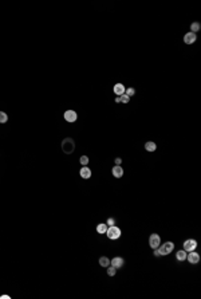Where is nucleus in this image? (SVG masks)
Segmentation results:
<instances>
[{"instance_id": "f257e3e1", "label": "nucleus", "mask_w": 201, "mask_h": 299, "mask_svg": "<svg viewBox=\"0 0 201 299\" xmlns=\"http://www.w3.org/2000/svg\"><path fill=\"white\" fill-rule=\"evenodd\" d=\"M105 233L107 235V237H109L110 240H117L121 237L122 231H121V228L117 225H110V227H107V231L105 232Z\"/></svg>"}, {"instance_id": "f03ea898", "label": "nucleus", "mask_w": 201, "mask_h": 299, "mask_svg": "<svg viewBox=\"0 0 201 299\" xmlns=\"http://www.w3.org/2000/svg\"><path fill=\"white\" fill-rule=\"evenodd\" d=\"M62 150L66 154H71L75 150V142L72 138H64L62 141Z\"/></svg>"}, {"instance_id": "7ed1b4c3", "label": "nucleus", "mask_w": 201, "mask_h": 299, "mask_svg": "<svg viewBox=\"0 0 201 299\" xmlns=\"http://www.w3.org/2000/svg\"><path fill=\"white\" fill-rule=\"evenodd\" d=\"M161 244V237L158 233H152L149 236V245L152 250H155V248H158Z\"/></svg>"}, {"instance_id": "20e7f679", "label": "nucleus", "mask_w": 201, "mask_h": 299, "mask_svg": "<svg viewBox=\"0 0 201 299\" xmlns=\"http://www.w3.org/2000/svg\"><path fill=\"white\" fill-rule=\"evenodd\" d=\"M161 251V255H169V253H172V251L174 250V243L173 242H165L161 247H158Z\"/></svg>"}, {"instance_id": "39448f33", "label": "nucleus", "mask_w": 201, "mask_h": 299, "mask_svg": "<svg viewBox=\"0 0 201 299\" xmlns=\"http://www.w3.org/2000/svg\"><path fill=\"white\" fill-rule=\"evenodd\" d=\"M197 248V240L194 239H188L184 242V250L186 252H190V251H196Z\"/></svg>"}, {"instance_id": "423d86ee", "label": "nucleus", "mask_w": 201, "mask_h": 299, "mask_svg": "<svg viewBox=\"0 0 201 299\" xmlns=\"http://www.w3.org/2000/svg\"><path fill=\"white\" fill-rule=\"evenodd\" d=\"M186 260L190 264H197L200 261V255H198L196 251H190L189 253H186Z\"/></svg>"}, {"instance_id": "0eeeda50", "label": "nucleus", "mask_w": 201, "mask_h": 299, "mask_svg": "<svg viewBox=\"0 0 201 299\" xmlns=\"http://www.w3.org/2000/svg\"><path fill=\"white\" fill-rule=\"evenodd\" d=\"M63 118L66 119L67 122H75L78 119V114L75 113L74 110H66L63 114Z\"/></svg>"}, {"instance_id": "6e6552de", "label": "nucleus", "mask_w": 201, "mask_h": 299, "mask_svg": "<svg viewBox=\"0 0 201 299\" xmlns=\"http://www.w3.org/2000/svg\"><path fill=\"white\" fill-rule=\"evenodd\" d=\"M123 264H125V260H123V258H121V256H115V258H113L111 260H110V266L115 267L117 270L122 268Z\"/></svg>"}, {"instance_id": "1a4fd4ad", "label": "nucleus", "mask_w": 201, "mask_h": 299, "mask_svg": "<svg viewBox=\"0 0 201 299\" xmlns=\"http://www.w3.org/2000/svg\"><path fill=\"white\" fill-rule=\"evenodd\" d=\"M197 41V35L193 32H186L184 35V43L185 44H193L194 42Z\"/></svg>"}, {"instance_id": "9d476101", "label": "nucleus", "mask_w": 201, "mask_h": 299, "mask_svg": "<svg viewBox=\"0 0 201 299\" xmlns=\"http://www.w3.org/2000/svg\"><path fill=\"white\" fill-rule=\"evenodd\" d=\"M125 86H123L122 83H117V85H114V89H113V91H114V94L115 95H122V94H125Z\"/></svg>"}, {"instance_id": "9b49d317", "label": "nucleus", "mask_w": 201, "mask_h": 299, "mask_svg": "<svg viewBox=\"0 0 201 299\" xmlns=\"http://www.w3.org/2000/svg\"><path fill=\"white\" fill-rule=\"evenodd\" d=\"M111 172H113V176L117 177V178H121L123 176V169H122L121 165H115V166L111 169Z\"/></svg>"}, {"instance_id": "f8f14e48", "label": "nucleus", "mask_w": 201, "mask_h": 299, "mask_svg": "<svg viewBox=\"0 0 201 299\" xmlns=\"http://www.w3.org/2000/svg\"><path fill=\"white\" fill-rule=\"evenodd\" d=\"M79 173H80V177L82 178H90L91 177V170H90V168H87V166H82Z\"/></svg>"}, {"instance_id": "ddd939ff", "label": "nucleus", "mask_w": 201, "mask_h": 299, "mask_svg": "<svg viewBox=\"0 0 201 299\" xmlns=\"http://www.w3.org/2000/svg\"><path fill=\"white\" fill-rule=\"evenodd\" d=\"M176 259L178 261H184V260H186V251L185 250H180V251H177L176 252Z\"/></svg>"}, {"instance_id": "4468645a", "label": "nucleus", "mask_w": 201, "mask_h": 299, "mask_svg": "<svg viewBox=\"0 0 201 299\" xmlns=\"http://www.w3.org/2000/svg\"><path fill=\"white\" fill-rule=\"evenodd\" d=\"M145 149H146L147 152H150V153H153V152H155V149H157V145H155V142H153V141H147V142L145 144Z\"/></svg>"}, {"instance_id": "2eb2a0df", "label": "nucleus", "mask_w": 201, "mask_h": 299, "mask_svg": "<svg viewBox=\"0 0 201 299\" xmlns=\"http://www.w3.org/2000/svg\"><path fill=\"white\" fill-rule=\"evenodd\" d=\"M99 264L106 268V267L110 266V259L107 258V256H101V258H99Z\"/></svg>"}, {"instance_id": "dca6fc26", "label": "nucleus", "mask_w": 201, "mask_h": 299, "mask_svg": "<svg viewBox=\"0 0 201 299\" xmlns=\"http://www.w3.org/2000/svg\"><path fill=\"white\" fill-rule=\"evenodd\" d=\"M200 28H201L200 22H193L192 24H190V32L196 34V32H198V31H200Z\"/></svg>"}, {"instance_id": "f3484780", "label": "nucleus", "mask_w": 201, "mask_h": 299, "mask_svg": "<svg viewBox=\"0 0 201 299\" xmlns=\"http://www.w3.org/2000/svg\"><path fill=\"white\" fill-rule=\"evenodd\" d=\"M106 231H107V224L101 223L96 225V232H98V233H105Z\"/></svg>"}, {"instance_id": "a211bd4d", "label": "nucleus", "mask_w": 201, "mask_h": 299, "mask_svg": "<svg viewBox=\"0 0 201 299\" xmlns=\"http://www.w3.org/2000/svg\"><path fill=\"white\" fill-rule=\"evenodd\" d=\"M106 268H107V275H109V276H114L115 272H117V268L113 266H109V267H106Z\"/></svg>"}, {"instance_id": "6ab92c4d", "label": "nucleus", "mask_w": 201, "mask_h": 299, "mask_svg": "<svg viewBox=\"0 0 201 299\" xmlns=\"http://www.w3.org/2000/svg\"><path fill=\"white\" fill-rule=\"evenodd\" d=\"M8 121V116L4 111H0V124H5Z\"/></svg>"}, {"instance_id": "aec40b11", "label": "nucleus", "mask_w": 201, "mask_h": 299, "mask_svg": "<svg viewBox=\"0 0 201 299\" xmlns=\"http://www.w3.org/2000/svg\"><path fill=\"white\" fill-rule=\"evenodd\" d=\"M125 93H126V95H129V97H133V95L135 94V89H134V87H129V89L125 90Z\"/></svg>"}, {"instance_id": "412c9836", "label": "nucleus", "mask_w": 201, "mask_h": 299, "mask_svg": "<svg viewBox=\"0 0 201 299\" xmlns=\"http://www.w3.org/2000/svg\"><path fill=\"white\" fill-rule=\"evenodd\" d=\"M119 99H121V102H123V103H129L130 97H129V95H126V94H122V95H119Z\"/></svg>"}, {"instance_id": "4be33fe9", "label": "nucleus", "mask_w": 201, "mask_h": 299, "mask_svg": "<svg viewBox=\"0 0 201 299\" xmlns=\"http://www.w3.org/2000/svg\"><path fill=\"white\" fill-rule=\"evenodd\" d=\"M79 161H80V164H82L83 166H87V164H88V157H87V156H82Z\"/></svg>"}, {"instance_id": "5701e85b", "label": "nucleus", "mask_w": 201, "mask_h": 299, "mask_svg": "<svg viewBox=\"0 0 201 299\" xmlns=\"http://www.w3.org/2000/svg\"><path fill=\"white\" fill-rule=\"evenodd\" d=\"M107 225H115V219H113V217H110V219H107Z\"/></svg>"}, {"instance_id": "b1692460", "label": "nucleus", "mask_w": 201, "mask_h": 299, "mask_svg": "<svg viewBox=\"0 0 201 299\" xmlns=\"http://www.w3.org/2000/svg\"><path fill=\"white\" fill-rule=\"evenodd\" d=\"M154 256H155V258H161V256H162V255H161L160 248H155V250H154Z\"/></svg>"}, {"instance_id": "393cba45", "label": "nucleus", "mask_w": 201, "mask_h": 299, "mask_svg": "<svg viewBox=\"0 0 201 299\" xmlns=\"http://www.w3.org/2000/svg\"><path fill=\"white\" fill-rule=\"evenodd\" d=\"M121 162H122V160H121L119 157H117V158H115V165H121Z\"/></svg>"}, {"instance_id": "a878e982", "label": "nucleus", "mask_w": 201, "mask_h": 299, "mask_svg": "<svg viewBox=\"0 0 201 299\" xmlns=\"http://www.w3.org/2000/svg\"><path fill=\"white\" fill-rule=\"evenodd\" d=\"M0 298H4V299H8V298H10V296H8V295H1V296H0Z\"/></svg>"}]
</instances>
